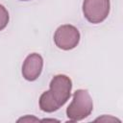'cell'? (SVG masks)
<instances>
[{
  "label": "cell",
  "mask_w": 123,
  "mask_h": 123,
  "mask_svg": "<svg viewBox=\"0 0 123 123\" xmlns=\"http://www.w3.org/2000/svg\"><path fill=\"white\" fill-rule=\"evenodd\" d=\"M50 88L44 91L38 100L39 108L45 112H54L62 107L71 96L72 81L63 74L56 75L52 78Z\"/></svg>",
  "instance_id": "obj_1"
},
{
  "label": "cell",
  "mask_w": 123,
  "mask_h": 123,
  "mask_svg": "<svg viewBox=\"0 0 123 123\" xmlns=\"http://www.w3.org/2000/svg\"><path fill=\"white\" fill-rule=\"evenodd\" d=\"M93 111V101L86 89H77L73 99L66 109V115L70 121H81Z\"/></svg>",
  "instance_id": "obj_2"
},
{
  "label": "cell",
  "mask_w": 123,
  "mask_h": 123,
  "mask_svg": "<svg viewBox=\"0 0 123 123\" xmlns=\"http://www.w3.org/2000/svg\"><path fill=\"white\" fill-rule=\"evenodd\" d=\"M110 9V0H84L83 2L84 16L92 24L103 22L108 17Z\"/></svg>",
  "instance_id": "obj_3"
},
{
  "label": "cell",
  "mask_w": 123,
  "mask_h": 123,
  "mask_svg": "<svg viewBox=\"0 0 123 123\" xmlns=\"http://www.w3.org/2000/svg\"><path fill=\"white\" fill-rule=\"evenodd\" d=\"M80 41L79 30L70 24L60 26L54 34V42L56 46L62 50L74 49Z\"/></svg>",
  "instance_id": "obj_4"
},
{
  "label": "cell",
  "mask_w": 123,
  "mask_h": 123,
  "mask_svg": "<svg viewBox=\"0 0 123 123\" xmlns=\"http://www.w3.org/2000/svg\"><path fill=\"white\" fill-rule=\"evenodd\" d=\"M43 59L37 53H32L26 57L22 64V75L27 81L37 80L42 71Z\"/></svg>",
  "instance_id": "obj_5"
},
{
  "label": "cell",
  "mask_w": 123,
  "mask_h": 123,
  "mask_svg": "<svg viewBox=\"0 0 123 123\" xmlns=\"http://www.w3.org/2000/svg\"><path fill=\"white\" fill-rule=\"evenodd\" d=\"M10 20V16H9V12L7 11V9L0 4V31L4 30Z\"/></svg>",
  "instance_id": "obj_6"
},
{
  "label": "cell",
  "mask_w": 123,
  "mask_h": 123,
  "mask_svg": "<svg viewBox=\"0 0 123 123\" xmlns=\"http://www.w3.org/2000/svg\"><path fill=\"white\" fill-rule=\"evenodd\" d=\"M39 119H37V118H36V117H33V116H31V115H27V116H25V117H22V118H20V119H18V122H20V121H38Z\"/></svg>",
  "instance_id": "obj_7"
},
{
  "label": "cell",
  "mask_w": 123,
  "mask_h": 123,
  "mask_svg": "<svg viewBox=\"0 0 123 123\" xmlns=\"http://www.w3.org/2000/svg\"><path fill=\"white\" fill-rule=\"evenodd\" d=\"M97 120H105V121H110V120H112V121L115 120V121H116V120H117V121H120L119 119L114 118V117H111V116H108V117H107V115H104L103 117H99V118L96 119V121H97Z\"/></svg>",
  "instance_id": "obj_8"
},
{
  "label": "cell",
  "mask_w": 123,
  "mask_h": 123,
  "mask_svg": "<svg viewBox=\"0 0 123 123\" xmlns=\"http://www.w3.org/2000/svg\"><path fill=\"white\" fill-rule=\"evenodd\" d=\"M21 1H29V0H21Z\"/></svg>",
  "instance_id": "obj_9"
}]
</instances>
